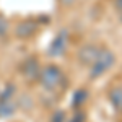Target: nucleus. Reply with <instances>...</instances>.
Returning a JSON list of instances; mask_svg holds the SVG:
<instances>
[{
    "instance_id": "39448f33",
    "label": "nucleus",
    "mask_w": 122,
    "mask_h": 122,
    "mask_svg": "<svg viewBox=\"0 0 122 122\" xmlns=\"http://www.w3.org/2000/svg\"><path fill=\"white\" fill-rule=\"evenodd\" d=\"M99 51H101V47H98L96 44H85V46H81L80 49H78L76 59H78V62H80L81 65L90 67L94 60H96Z\"/></svg>"
},
{
    "instance_id": "4468645a",
    "label": "nucleus",
    "mask_w": 122,
    "mask_h": 122,
    "mask_svg": "<svg viewBox=\"0 0 122 122\" xmlns=\"http://www.w3.org/2000/svg\"><path fill=\"white\" fill-rule=\"evenodd\" d=\"M59 2H60L64 7H70V5H73V3H75L76 0H59Z\"/></svg>"
},
{
    "instance_id": "1a4fd4ad",
    "label": "nucleus",
    "mask_w": 122,
    "mask_h": 122,
    "mask_svg": "<svg viewBox=\"0 0 122 122\" xmlns=\"http://www.w3.org/2000/svg\"><path fill=\"white\" fill-rule=\"evenodd\" d=\"M86 99H88V91L83 90V88L76 90L73 93V96H72V107H80L81 104H85Z\"/></svg>"
},
{
    "instance_id": "ddd939ff",
    "label": "nucleus",
    "mask_w": 122,
    "mask_h": 122,
    "mask_svg": "<svg viewBox=\"0 0 122 122\" xmlns=\"http://www.w3.org/2000/svg\"><path fill=\"white\" fill-rule=\"evenodd\" d=\"M68 122H85V114L83 112H76Z\"/></svg>"
},
{
    "instance_id": "20e7f679",
    "label": "nucleus",
    "mask_w": 122,
    "mask_h": 122,
    "mask_svg": "<svg viewBox=\"0 0 122 122\" xmlns=\"http://www.w3.org/2000/svg\"><path fill=\"white\" fill-rule=\"evenodd\" d=\"M20 70H21V75L25 76V80L26 81H36L39 78V72H41V64H39V60L36 57H29L26 59L21 67H20Z\"/></svg>"
},
{
    "instance_id": "9b49d317",
    "label": "nucleus",
    "mask_w": 122,
    "mask_h": 122,
    "mask_svg": "<svg viewBox=\"0 0 122 122\" xmlns=\"http://www.w3.org/2000/svg\"><path fill=\"white\" fill-rule=\"evenodd\" d=\"M8 29H10L8 20L5 18L3 15H0V38H5L8 34Z\"/></svg>"
},
{
    "instance_id": "0eeeda50",
    "label": "nucleus",
    "mask_w": 122,
    "mask_h": 122,
    "mask_svg": "<svg viewBox=\"0 0 122 122\" xmlns=\"http://www.w3.org/2000/svg\"><path fill=\"white\" fill-rule=\"evenodd\" d=\"M18 106L13 99H8V101H0V119H8L13 114L16 112Z\"/></svg>"
},
{
    "instance_id": "f03ea898",
    "label": "nucleus",
    "mask_w": 122,
    "mask_h": 122,
    "mask_svg": "<svg viewBox=\"0 0 122 122\" xmlns=\"http://www.w3.org/2000/svg\"><path fill=\"white\" fill-rule=\"evenodd\" d=\"M116 64V54L111 49H101L93 64L90 65V80H96L111 70Z\"/></svg>"
},
{
    "instance_id": "7ed1b4c3",
    "label": "nucleus",
    "mask_w": 122,
    "mask_h": 122,
    "mask_svg": "<svg viewBox=\"0 0 122 122\" xmlns=\"http://www.w3.org/2000/svg\"><path fill=\"white\" fill-rule=\"evenodd\" d=\"M67 46H68V33H67L65 29H62V31H59V34L49 44V47H47V56L52 57V59L62 57L67 51Z\"/></svg>"
},
{
    "instance_id": "423d86ee",
    "label": "nucleus",
    "mask_w": 122,
    "mask_h": 122,
    "mask_svg": "<svg viewBox=\"0 0 122 122\" xmlns=\"http://www.w3.org/2000/svg\"><path fill=\"white\" fill-rule=\"evenodd\" d=\"M38 31H39V23L36 20H23L16 25L15 34L20 39H28V38H33Z\"/></svg>"
},
{
    "instance_id": "f8f14e48",
    "label": "nucleus",
    "mask_w": 122,
    "mask_h": 122,
    "mask_svg": "<svg viewBox=\"0 0 122 122\" xmlns=\"http://www.w3.org/2000/svg\"><path fill=\"white\" fill-rule=\"evenodd\" d=\"M51 122H67V119H65V111H56V112L52 114Z\"/></svg>"
},
{
    "instance_id": "2eb2a0df",
    "label": "nucleus",
    "mask_w": 122,
    "mask_h": 122,
    "mask_svg": "<svg viewBox=\"0 0 122 122\" xmlns=\"http://www.w3.org/2000/svg\"><path fill=\"white\" fill-rule=\"evenodd\" d=\"M116 8H117V11L122 15V0H116Z\"/></svg>"
},
{
    "instance_id": "f257e3e1",
    "label": "nucleus",
    "mask_w": 122,
    "mask_h": 122,
    "mask_svg": "<svg viewBox=\"0 0 122 122\" xmlns=\"http://www.w3.org/2000/svg\"><path fill=\"white\" fill-rule=\"evenodd\" d=\"M39 83L42 85V88L47 91H54L60 85L65 83V76L62 73V70L54 64H49L44 68H41L39 72Z\"/></svg>"
},
{
    "instance_id": "9d476101",
    "label": "nucleus",
    "mask_w": 122,
    "mask_h": 122,
    "mask_svg": "<svg viewBox=\"0 0 122 122\" xmlns=\"http://www.w3.org/2000/svg\"><path fill=\"white\" fill-rule=\"evenodd\" d=\"M15 91H16V86H15L13 83H7V85H5V88L2 90V93H0V101H8V99H13Z\"/></svg>"
},
{
    "instance_id": "6e6552de",
    "label": "nucleus",
    "mask_w": 122,
    "mask_h": 122,
    "mask_svg": "<svg viewBox=\"0 0 122 122\" xmlns=\"http://www.w3.org/2000/svg\"><path fill=\"white\" fill-rule=\"evenodd\" d=\"M109 101L117 111H122V88H112L109 91Z\"/></svg>"
}]
</instances>
